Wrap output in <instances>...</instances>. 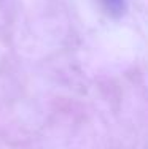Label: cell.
I'll return each mask as SVG.
<instances>
[{"mask_svg":"<svg viewBox=\"0 0 148 149\" xmlns=\"http://www.w3.org/2000/svg\"><path fill=\"white\" fill-rule=\"evenodd\" d=\"M107 13L113 17H119L126 11V0H100Z\"/></svg>","mask_w":148,"mask_h":149,"instance_id":"1","label":"cell"}]
</instances>
